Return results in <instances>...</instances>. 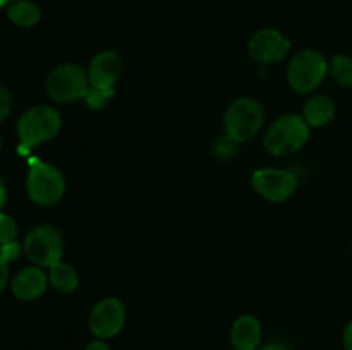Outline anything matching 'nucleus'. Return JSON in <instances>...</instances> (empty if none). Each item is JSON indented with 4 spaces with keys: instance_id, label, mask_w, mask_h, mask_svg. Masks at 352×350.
Returning a JSON list of instances; mask_svg holds the SVG:
<instances>
[{
    "instance_id": "26",
    "label": "nucleus",
    "mask_w": 352,
    "mask_h": 350,
    "mask_svg": "<svg viewBox=\"0 0 352 350\" xmlns=\"http://www.w3.org/2000/svg\"><path fill=\"white\" fill-rule=\"evenodd\" d=\"M258 350H291V349L285 345H282V343H268V345L260 347Z\"/></svg>"
},
{
    "instance_id": "20",
    "label": "nucleus",
    "mask_w": 352,
    "mask_h": 350,
    "mask_svg": "<svg viewBox=\"0 0 352 350\" xmlns=\"http://www.w3.org/2000/svg\"><path fill=\"white\" fill-rule=\"evenodd\" d=\"M10 112H12V96L9 89L0 86V124L9 117Z\"/></svg>"
},
{
    "instance_id": "7",
    "label": "nucleus",
    "mask_w": 352,
    "mask_h": 350,
    "mask_svg": "<svg viewBox=\"0 0 352 350\" xmlns=\"http://www.w3.org/2000/svg\"><path fill=\"white\" fill-rule=\"evenodd\" d=\"M23 249L31 263L40 268H50L62 261L64 239L54 226L38 225L28 232Z\"/></svg>"
},
{
    "instance_id": "14",
    "label": "nucleus",
    "mask_w": 352,
    "mask_h": 350,
    "mask_svg": "<svg viewBox=\"0 0 352 350\" xmlns=\"http://www.w3.org/2000/svg\"><path fill=\"white\" fill-rule=\"evenodd\" d=\"M336 117V103L327 95H315L302 110V119L309 127H325Z\"/></svg>"
},
{
    "instance_id": "22",
    "label": "nucleus",
    "mask_w": 352,
    "mask_h": 350,
    "mask_svg": "<svg viewBox=\"0 0 352 350\" xmlns=\"http://www.w3.org/2000/svg\"><path fill=\"white\" fill-rule=\"evenodd\" d=\"M7 281H9V263L0 256V294L6 288Z\"/></svg>"
},
{
    "instance_id": "6",
    "label": "nucleus",
    "mask_w": 352,
    "mask_h": 350,
    "mask_svg": "<svg viewBox=\"0 0 352 350\" xmlns=\"http://www.w3.org/2000/svg\"><path fill=\"white\" fill-rule=\"evenodd\" d=\"M45 88L54 102L72 103L85 100L89 89L88 72L78 64H60L47 75Z\"/></svg>"
},
{
    "instance_id": "12",
    "label": "nucleus",
    "mask_w": 352,
    "mask_h": 350,
    "mask_svg": "<svg viewBox=\"0 0 352 350\" xmlns=\"http://www.w3.org/2000/svg\"><path fill=\"white\" fill-rule=\"evenodd\" d=\"M47 285L48 275L40 266H30L21 270L14 277L10 288H12V294L19 301H34V299L45 294Z\"/></svg>"
},
{
    "instance_id": "8",
    "label": "nucleus",
    "mask_w": 352,
    "mask_h": 350,
    "mask_svg": "<svg viewBox=\"0 0 352 350\" xmlns=\"http://www.w3.org/2000/svg\"><path fill=\"white\" fill-rule=\"evenodd\" d=\"M251 185L263 199L270 202H284L299 185L294 172L284 168H260L251 177Z\"/></svg>"
},
{
    "instance_id": "16",
    "label": "nucleus",
    "mask_w": 352,
    "mask_h": 350,
    "mask_svg": "<svg viewBox=\"0 0 352 350\" xmlns=\"http://www.w3.org/2000/svg\"><path fill=\"white\" fill-rule=\"evenodd\" d=\"M7 17L16 26L33 27L34 24L40 23L41 10L36 3L30 2V0H16L7 7Z\"/></svg>"
},
{
    "instance_id": "18",
    "label": "nucleus",
    "mask_w": 352,
    "mask_h": 350,
    "mask_svg": "<svg viewBox=\"0 0 352 350\" xmlns=\"http://www.w3.org/2000/svg\"><path fill=\"white\" fill-rule=\"evenodd\" d=\"M113 96H116V89H103L89 86L88 93L85 96V102L91 110H103Z\"/></svg>"
},
{
    "instance_id": "23",
    "label": "nucleus",
    "mask_w": 352,
    "mask_h": 350,
    "mask_svg": "<svg viewBox=\"0 0 352 350\" xmlns=\"http://www.w3.org/2000/svg\"><path fill=\"white\" fill-rule=\"evenodd\" d=\"M342 343H344V347H346V350H352V319L347 323L346 329H344Z\"/></svg>"
},
{
    "instance_id": "19",
    "label": "nucleus",
    "mask_w": 352,
    "mask_h": 350,
    "mask_svg": "<svg viewBox=\"0 0 352 350\" xmlns=\"http://www.w3.org/2000/svg\"><path fill=\"white\" fill-rule=\"evenodd\" d=\"M16 235H17L16 220H14L12 216L6 215V213H0V246L16 240Z\"/></svg>"
},
{
    "instance_id": "15",
    "label": "nucleus",
    "mask_w": 352,
    "mask_h": 350,
    "mask_svg": "<svg viewBox=\"0 0 352 350\" xmlns=\"http://www.w3.org/2000/svg\"><path fill=\"white\" fill-rule=\"evenodd\" d=\"M48 283L58 292H74L79 287V275L76 271L74 266L64 263V261H58L54 266L48 268Z\"/></svg>"
},
{
    "instance_id": "13",
    "label": "nucleus",
    "mask_w": 352,
    "mask_h": 350,
    "mask_svg": "<svg viewBox=\"0 0 352 350\" xmlns=\"http://www.w3.org/2000/svg\"><path fill=\"white\" fill-rule=\"evenodd\" d=\"M261 336H263L261 325L253 314L239 316L230 329V343L234 350H258Z\"/></svg>"
},
{
    "instance_id": "29",
    "label": "nucleus",
    "mask_w": 352,
    "mask_h": 350,
    "mask_svg": "<svg viewBox=\"0 0 352 350\" xmlns=\"http://www.w3.org/2000/svg\"><path fill=\"white\" fill-rule=\"evenodd\" d=\"M351 250H352V242H351Z\"/></svg>"
},
{
    "instance_id": "10",
    "label": "nucleus",
    "mask_w": 352,
    "mask_h": 350,
    "mask_svg": "<svg viewBox=\"0 0 352 350\" xmlns=\"http://www.w3.org/2000/svg\"><path fill=\"white\" fill-rule=\"evenodd\" d=\"M248 50L254 62L267 65L284 60L291 51V43L278 30L265 27L251 36Z\"/></svg>"
},
{
    "instance_id": "21",
    "label": "nucleus",
    "mask_w": 352,
    "mask_h": 350,
    "mask_svg": "<svg viewBox=\"0 0 352 350\" xmlns=\"http://www.w3.org/2000/svg\"><path fill=\"white\" fill-rule=\"evenodd\" d=\"M21 250H24V249H21L19 244H17L16 240H12V242H7V244H2V246H0V256H2L7 263H10V261H14L19 257Z\"/></svg>"
},
{
    "instance_id": "4",
    "label": "nucleus",
    "mask_w": 352,
    "mask_h": 350,
    "mask_svg": "<svg viewBox=\"0 0 352 350\" xmlns=\"http://www.w3.org/2000/svg\"><path fill=\"white\" fill-rule=\"evenodd\" d=\"M329 60L325 55L313 48L298 51L287 65L289 86L296 93H311L325 81L329 74Z\"/></svg>"
},
{
    "instance_id": "25",
    "label": "nucleus",
    "mask_w": 352,
    "mask_h": 350,
    "mask_svg": "<svg viewBox=\"0 0 352 350\" xmlns=\"http://www.w3.org/2000/svg\"><path fill=\"white\" fill-rule=\"evenodd\" d=\"M6 199H7V189H6V184H3V180L0 178V213H2L3 205H6Z\"/></svg>"
},
{
    "instance_id": "28",
    "label": "nucleus",
    "mask_w": 352,
    "mask_h": 350,
    "mask_svg": "<svg viewBox=\"0 0 352 350\" xmlns=\"http://www.w3.org/2000/svg\"><path fill=\"white\" fill-rule=\"evenodd\" d=\"M0 148H2V139H0Z\"/></svg>"
},
{
    "instance_id": "17",
    "label": "nucleus",
    "mask_w": 352,
    "mask_h": 350,
    "mask_svg": "<svg viewBox=\"0 0 352 350\" xmlns=\"http://www.w3.org/2000/svg\"><path fill=\"white\" fill-rule=\"evenodd\" d=\"M329 74L332 75L337 84L349 88V86H352V57L342 54L336 55L330 60Z\"/></svg>"
},
{
    "instance_id": "11",
    "label": "nucleus",
    "mask_w": 352,
    "mask_h": 350,
    "mask_svg": "<svg viewBox=\"0 0 352 350\" xmlns=\"http://www.w3.org/2000/svg\"><path fill=\"white\" fill-rule=\"evenodd\" d=\"M124 62L117 51L102 50L91 58L88 65L89 86L103 89H116V82L122 75Z\"/></svg>"
},
{
    "instance_id": "2",
    "label": "nucleus",
    "mask_w": 352,
    "mask_h": 350,
    "mask_svg": "<svg viewBox=\"0 0 352 350\" xmlns=\"http://www.w3.org/2000/svg\"><path fill=\"white\" fill-rule=\"evenodd\" d=\"M62 127V117L54 106L38 105L26 110L17 120V136L23 146L34 148L54 139Z\"/></svg>"
},
{
    "instance_id": "1",
    "label": "nucleus",
    "mask_w": 352,
    "mask_h": 350,
    "mask_svg": "<svg viewBox=\"0 0 352 350\" xmlns=\"http://www.w3.org/2000/svg\"><path fill=\"white\" fill-rule=\"evenodd\" d=\"M309 129L301 115L287 113L275 120L267 130L263 139V146L274 156H287L301 150L309 139Z\"/></svg>"
},
{
    "instance_id": "24",
    "label": "nucleus",
    "mask_w": 352,
    "mask_h": 350,
    "mask_svg": "<svg viewBox=\"0 0 352 350\" xmlns=\"http://www.w3.org/2000/svg\"><path fill=\"white\" fill-rule=\"evenodd\" d=\"M85 350H112L110 349L109 345H107L105 342H103V340H93V342H89L88 345L85 347Z\"/></svg>"
},
{
    "instance_id": "3",
    "label": "nucleus",
    "mask_w": 352,
    "mask_h": 350,
    "mask_svg": "<svg viewBox=\"0 0 352 350\" xmlns=\"http://www.w3.org/2000/svg\"><path fill=\"white\" fill-rule=\"evenodd\" d=\"M265 122V110L261 103L253 98H239L230 103L223 113V129L226 136L239 143L256 137Z\"/></svg>"
},
{
    "instance_id": "9",
    "label": "nucleus",
    "mask_w": 352,
    "mask_h": 350,
    "mask_svg": "<svg viewBox=\"0 0 352 350\" xmlns=\"http://www.w3.org/2000/svg\"><path fill=\"white\" fill-rule=\"evenodd\" d=\"M126 325V305L117 297H105L91 309L89 331L100 340L119 335Z\"/></svg>"
},
{
    "instance_id": "27",
    "label": "nucleus",
    "mask_w": 352,
    "mask_h": 350,
    "mask_svg": "<svg viewBox=\"0 0 352 350\" xmlns=\"http://www.w3.org/2000/svg\"><path fill=\"white\" fill-rule=\"evenodd\" d=\"M12 2H16V0H0V7L6 5V3H12Z\"/></svg>"
},
{
    "instance_id": "5",
    "label": "nucleus",
    "mask_w": 352,
    "mask_h": 350,
    "mask_svg": "<svg viewBox=\"0 0 352 350\" xmlns=\"http://www.w3.org/2000/svg\"><path fill=\"white\" fill-rule=\"evenodd\" d=\"M26 191L34 205L54 206L64 198L65 178L57 167L34 160L28 172Z\"/></svg>"
}]
</instances>
